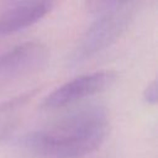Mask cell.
I'll return each mask as SVG.
<instances>
[{
	"label": "cell",
	"mask_w": 158,
	"mask_h": 158,
	"mask_svg": "<svg viewBox=\"0 0 158 158\" xmlns=\"http://www.w3.org/2000/svg\"><path fill=\"white\" fill-rule=\"evenodd\" d=\"M107 133L106 109L101 105H88L27 133L22 144L42 158H83L99 149Z\"/></svg>",
	"instance_id": "cell-1"
},
{
	"label": "cell",
	"mask_w": 158,
	"mask_h": 158,
	"mask_svg": "<svg viewBox=\"0 0 158 158\" xmlns=\"http://www.w3.org/2000/svg\"><path fill=\"white\" fill-rule=\"evenodd\" d=\"M131 19L132 9L126 5L104 12L83 35L70 54L69 63L72 65L80 64L109 48L126 31Z\"/></svg>",
	"instance_id": "cell-2"
},
{
	"label": "cell",
	"mask_w": 158,
	"mask_h": 158,
	"mask_svg": "<svg viewBox=\"0 0 158 158\" xmlns=\"http://www.w3.org/2000/svg\"><path fill=\"white\" fill-rule=\"evenodd\" d=\"M116 79L117 73L112 70H100L79 75L48 94L43 99L41 106L51 110L68 106L106 90L115 83Z\"/></svg>",
	"instance_id": "cell-3"
},
{
	"label": "cell",
	"mask_w": 158,
	"mask_h": 158,
	"mask_svg": "<svg viewBox=\"0 0 158 158\" xmlns=\"http://www.w3.org/2000/svg\"><path fill=\"white\" fill-rule=\"evenodd\" d=\"M49 59L48 47L38 41H28L0 54V80L32 74L42 69Z\"/></svg>",
	"instance_id": "cell-4"
},
{
	"label": "cell",
	"mask_w": 158,
	"mask_h": 158,
	"mask_svg": "<svg viewBox=\"0 0 158 158\" xmlns=\"http://www.w3.org/2000/svg\"><path fill=\"white\" fill-rule=\"evenodd\" d=\"M56 0H0V37L31 27L54 6Z\"/></svg>",
	"instance_id": "cell-5"
},
{
	"label": "cell",
	"mask_w": 158,
	"mask_h": 158,
	"mask_svg": "<svg viewBox=\"0 0 158 158\" xmlns=\"http://www.w3.org/2000/svg\"><path fill=\"white\" fill-rule=\"evenodd\" d=\"M37 93L38 89L36 88L0 102V141L6 138L16 128L25 109Z\"/></svg>",
	"instance_id": "cell-6"
},
{
	"label": "cell",
	"mask_w": 158,
	"mask_h": 158,
	"mask_svg": "<svg viewBox=\"0 0 158 158\" xmlns=\"http://www.w3.org/2000/svg\"><path fill=\"white\" fill-rule=\"evenodd\" d=\"M133 0H86V9L93 14L106 12L112 9L125 6Z\"/></svg>",
	"instance_id": "cell-7"
},
{
	"label": "cell",
	"mask_w": 158,
	"mask_h": 158,
	"mask_svg": "<svg viewBox=\"0 0 158 158\" xmlns=\"http://www.w3.org/2000/svg\"><path fill=\"white\" fill-rule=\"evenodd\" d=\"M143 99L151 104V105H154L157 102V84L156 81H152L146 89H144V93H143Z\"/></svg>",
	"instance_id": "cell-8"
}]
</instances>
